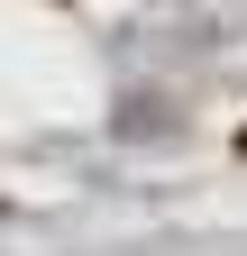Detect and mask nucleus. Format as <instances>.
<instances>
[{"label":"nucleus","instance_id":"1","mask_svg":"<svg viewBox=\"0 0 247 256\" xmlns=\"http://www.w3.org/2000/svg\"><path fill=\"white\" fill-rule=\"evenodd\" d=\"M110 128H119V138H174V128H183V110L165 101V92H128V101L110 110Z\"/></svg>","mask_w":247,"mask_h":256}]
</instances>
